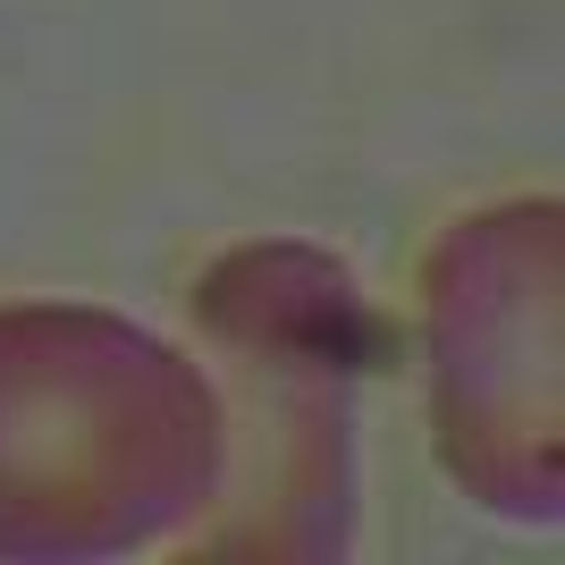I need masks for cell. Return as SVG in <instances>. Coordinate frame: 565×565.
Wrapping results in <instances>:
<instances>
[{"mask_svg": "<svg viewBox=\"0 0 565 565\" xmlns=\"http://www.w3.org/2000/svg\"><path fill=\"white\" fill-rule=\"evenodd\" d=\"M228 490V405L110 305H0V565L143 557Z\"/></svg>", "mask_w": 565, "mask_h": 565, "instance_id": "obj_1", "label": "cell"}, {"mask_svg": "<svg viewBox=\"0 0 565 565\" xmlns=\"http://www.w3.org/2000/svg\"><path fill=\"white\" fill-rule=\"evenodd\" d=\"M423 363L448 481L507 523L565 515V203L465 212L423 254Z\"/></svg>", "mask_w": 565, "mask_h": 565, "instance_id": "obj_2", "label": "cell"}, {"mask_svg": "<svg viewBox=\"0 0 565 565\" xmlns=\"http://www.w3.org/2000/svg\"><path fill=\"white\" fill-rule=\"evenodd\" d=\"M254 414L270 430V465L254 498L220 515L203 557H338L354 532V380L363 363L321 338H254L228 347Z\"/></svg>", "mask_w": 565, "mask_h": 565, "instance_id": "obj_3", "label": "cell"}, {"mask_svg": "<svg viewBox=\"0 0 565 565\" xmlns=\"http://www.w3.org/2000/svg\"><path fill=\"white\" fill-rule=\"evenodd\" d=\"M194 321H203L220 347L321 338V347H347L363 372H372V363H397V330L380 321V305L354 287V270L330 245H305V236L228 245V254L194 279Z\"/></svg>", "mask_w": 565, "mask_h": 565, "instance_id": "obj_4", "label": "cell"}]
</instances>
